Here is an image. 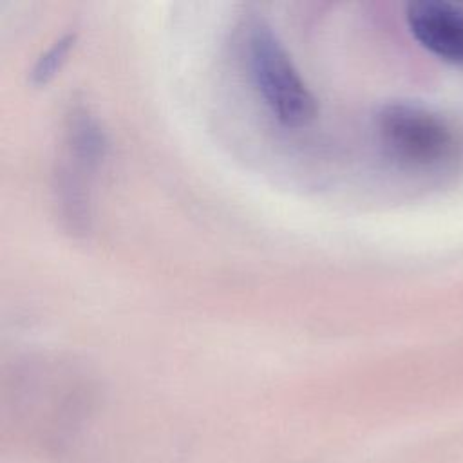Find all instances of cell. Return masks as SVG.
<instances>
[{
	"label": "cell",
	"mask_w": 463,
	"mask_h": 463,
	"mask_svg": "<svg viewBox=\"0 0 463 463\" xmlns=\"http://www.w3.org/2000/svg\"><path fill=\"white\" fill-rule=\"evenodd\" d=\"M244 47L253 83L277 119L289 127H300L313 119L315 98L282 42L262 18L248 24Z\"/></svg>",
	"instance_id": "cell-1"
},
{
	"label": "cell",
	"mask_w": 463,
	"mask_h": 463,
	"mask_svg": "<svg viewBox=\"0 0 463 463\" xmlns=\"http://www.w3.org/2000/svg\"><path fill=\"white\" fill-rule=\"evenodd\" d=\"M74 42V34H65L60 40H56L36 61V65L31 71V80L34 83H45L54 71L60 67V63L63 61L67 51L71 49V43Z\"/></svg>",
	"instance_id": "cell-4"
},
{
	"label": "cell",
	"mask_w": 463,
	"mask_h": 463,
	"mask_svg": "<svg viewBox=\"0 0 463 463\" xmlns=\"http://www.w3.org/2000/svg\"><path fill=\"white\" fill-rule=\"evenodd\" d=\"M376 128L389 154L405 165H436L454 148L449 125L438 114L414 103L383 105L376 114Z\"/></svg>",
	"instance_id": "cell-2"
},
{
	"label": "cell",
	"mask_w": 463,
	"mask_h": 463,
	"mask_svg": "<svg viewBox=\"0 0 463 463\" xmlns=\"http://www.w3.org/2000/svg\"><path fill=\"white\" fill-rule=\"evenodd\" d=\"M412 36L438 58L463 65V5L447 0H416L407 5Z\"/></svg>",
	"instance_id": "cell-3"
}]
</instances>
